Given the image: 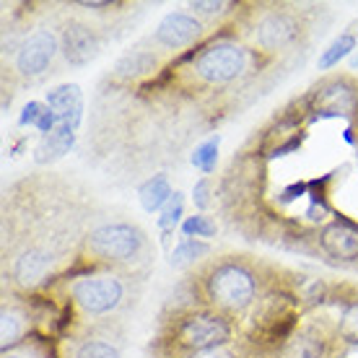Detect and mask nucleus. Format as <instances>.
I'll list each match as a JSON object with an SVG mask.
<instances>
[{"mask_svg":"<svg viewBox=\"0 0 358 358\" xmlns=\"http://www.w3.org/2000/svg\"><path fill=\"white\" fill-rule=\"evenodd\" d=\"M91 210L73 182L47 171L6 192L3 206V275L16 294L50 286L73 255H81Z\"/></svg>","mask_w":358,"mask_h":358,"instance_id":"f257e3e1","label":"nucleus"},{"mask_svg":"<svg viewBox=\"0 0 358 358\" xmlns=\"http://www.w3.org/2000/svg\"><path fill=\"white\" fill-rule=\"evenodd\" d=\"M187 278L195 286L200 304L229 317L242 330L275 275L273 268L250 255H218L203 260Z\"/></svg>","mask_w":358,"mask_h":358,"instance_id":"f03ea898","label":"nucleus"},{"mask_svg":"<svg viewBox=\"0 0 358 358\" xmlns=\"http://www.w3.org/2000/svg\"><path fill=\"white\" fill-rule=\"evenodd\" d=\"M151 239L133 221H107L91 226L81 244L78 268L115 270L127 275H143L151 265ZM78 270V273H81Z\"/></svg>","mask_w":358,"mask_h":358,"instance_id":"7ed1b4c3","label":"nucleus"},{"mask_svg":"<svg viewBox=\"0 0 358 358\" xmlns=\"http://www.w3.org/2000/svg\"><path fill=\"white\" fill-rule=\"evenodd\" d=\"M242 338L239 324L213 312L210 306H192L185 312L162 314L159 332L151 343V358H177L208 350Z\"/></svg>","mask_w":358,"mask_h":358,"instance_id":"20e7f679","label":"nucleus"},{"mask_svg":"<svg viewBox=\"0 0 358 358\" xmlns=\"http://www.w3.org/2000/svg\"><path fill=\"white\" fill-rule=\"evenodd\" d=\"M143 275H127L115 270H81L63 278L65 304L73 317L86 322H104L135 301V286Z\"/></svg>","mask_w":358,"mask_h":358,"instance_id":"39448f33","label":"nucleus"},{"mask_svg":"<svg viewBox=\"0 0 358 358\" xmlns=\"http://www.w3.org/2000/svg\"><path fill=\"white\" fill-rule=\"evenodd\" d=\"M265 55L255 52L247 42L239 39H213L208 45H200L185 55V71L182 81L189 89H226L234 83L250 78L252 71H257V60Z\"/></svg>","mask_w":358,"mask_h":358,"instance_id":"423d86ee","label":"nucleus"},{"mask_svg":"<svg viewBox=\"0 0 358 358\" xmlns=\"http://www.w3.org/2000/svg\"><path fill=\"white\" fill-rule=\"evenodd\" d=\"M304 31L306 21L301 18V10H296L294 6H255L247 10L242 34L255 52L275 55L299 45Z\"/></svg>","mask_w":358,"mask_h":358,"instance_id":"0eeeda50","label":"nucleus"},{"mask_svg":"<svg viewBox=\"0 0 358 358\" xmlns=\"http://www.w3.org/2000/svg\"><path fill=\"white\" fill-rule=\"evenodd\" d=\"M341 345L332 320H304L278 353L283 358H338Z\"/></svg>","mask_w":358,"mask_h":358,"instance_id":"6e6552de","label":"nucleus"},{"mask_svg":"<svg viewBox=\"0 0 358 358\" xmlns=\"http://www.w3.org/2000/svg\"><path fill=\"white\" fill-rule=\"evenodd\" d=\"M60 55V34L52 29H36L13 52V73L21 81H36L52 68L55 57Z\"/></svg>","mask_w":358,"mask_h":358,"instance_id":"1a4fd4ad","label":"nucleus"},{"mask_svg":"<svg viewBox=\"0 0 358 358\" xmlns=\"http://www.w3.org/2000/svg\"><path fill=\"white\" fill-rule=\"evenodd\" d=\"M65 358H122V332L115 320L86 324L68 338Z\"/></svg>","mask_w":358,"mask_h":358,"instance_id":"9d476101","label":"nucleus"},{"mask_svg":"<svg viewBox=\"0 0 358 358\" xmlns=\"http://www.w3.org/2000/svg\"><path fill=\"white\" fill-rule=\"evenodd\" d=\"M206 36V21L192 16L189 10H174L162 18V24L151 34V45L159 52H185L195 50L200 39Z\"/></svg>","mask_w":358,"mask_h":358,"instance_id":"9b49d317","label":"nucleus"},{"mask_svg":"<svg viewBox=\"0 0 358 358\" xmlns=\"http://www.w3.org/2000/svg\"><path fill=\"white\" fill-rule=\"evenodd\" d=\"M104 47V36L96 27H91L86 21L71 18L65 21L60 29V55L65 57V63L73 68H83L89 65Z\"/></svg>","mask_w":358,"mask_h":358,"instance_id":"f8f14e48","label":"nucleus"},{"mask_svg":"<svg viewBox=\"0 0 358 358\" xmlns=\"http://www.w3.org/2000/svg\"><path fill=\"white\" fill-rule=\"evenodd\" d=\"M317 115H353L358 109V83L350 78H332L314 86L304 99Z\"/></svg>","mask_w":358,"mask_h":358,"instance_id":"ddd939ff","label":"nucleus"},{"mask_svg":"<svg viewBox=\"0 0 358 358\" xmlns=\"http://www.w3.org/2000/svg\"><path fill=\"white\" fill-rule=\"evenodd\" d=\"M317 247L338 265H358V226L345 218H335L317 234Z\"/></svg>","mask_w":358,"mask_h":358,"instance_id":"4468645a","label":"nucleus"},{"mask_svg":"<svg viewBox=\"0 0 358 358\" xmlns=\"http://www.w3.org/2000/svg\"><path fill=\"white\" fill-rule=\"evenodd\" d=\"M166 65V57L159 50H148V47H135L125 52L112 68V81L122 83V86H135V83L148 81L151 76L162 71Z\"/></svg>","mask_w":358,"mask_h":358,"instance_id":"2eb2a0df","label":"nucleus"},{"mask_svg":"<svg viewBox=\"0 0 358 358\" xmlns=\"http://www.w3.org/2000/svg\"><path fill=\"white\" fill-rule=\"evenodd\" d=\"M47 107L52 109L55 120H57V127H71L76 130L78 122H81V89L78 86H57L47 94Z\"/></svg>","mask_w":358,"mask_h":358,"instance_id":"dca6fc26","label":"nucleus"},{"mask_svg":"<svg viewBox=\"0 0 358 358\" xmlns=\"http://www.w3.org/2000/svg\"><path fill=\"white\" fill-rule=\"evenodd\" d=\"M332 304H338V317L332 320L335 322V332L341 338L343 345H358V288L348 286L345 294L327 296Z\"/></svg>","mask_w":358,"mask_h":358,"instance_id":"f3484780","label":"nucleus"},{"mask_svg":"<svg viewBox=\"0 0 358 358\" xmlns=\"http://www.w3.org/2000/svg\"><path fill=\"white\" fill-rule=\"evenodd\" d=\"M3 332H0V338H3V350L8 353L10 348H16L18 343L24 341V335L31 330V314L24 304H18V299H10L3 304Z\"/></svg>","mask_w":358,"mask_h":358,"instance_id":"a211bd4d","label":"nucleus"},{"mask_svg":"<svg viewBox=\"0 0 358 358\" xmlns=\"http://www.w3.org/2000/svg\"><path fill=\"white\" fill-rule=\"evenodd\" d=\"M138 192H141V206H143L148 213L162 210V208L171 200V195H174L166 174H153V177H148L143 185H141Z\"/></svg>","mask_w":358,"mask_h":358,"instance_id":"6ab92c4d","label":"nucleus"},{"mask_svg":"<svg viewBox=\"0 0 358 358\" xmlns=\"http://www.w3.org/2000/svg\"><path fill=\"white\" fill-rule=\"evenodd\" d=\"M73 138H76V130H71V127H55L52 133L42 138V143L36 148V162L50 164L55 159H60L63 153L71 151Z\"/></svg>","mask_w":358,"mask_h":358,"instance_id":"aec40b11","label":"nucleus"},{"mask_svg":"<svg viewBox=\"0 0 358 358\" xmlns=\"http://www.w3.org/2000/svg\"><path fill=\"white\" fill-rule=\"evenodd\" d=\"M257 350L252 348L244 338H236L231 343H224V345H215V348L208 350H197V353H187V356H177V358H255Z\"/></svg>","mask_w":358,"mask_h":358,"instance_id":"412c9836","label":"nucleus"},{"mask_svg":"<svg viewBox=\"0 0 358 358\" xmlns=\"http://www.w3.org/2000/svg\"><path fill=\"white\" fill-rule=\"evenodd\" d=\"M356 45H358V36L353 34V31H343L335 42H332L327 50H324L322 55H320V71H330L332 65H338L345 57V55L350 52V50H356Z\"/></svg>","mask_w":358,"mask_h":358,"instance_id":"4be33fe9","label":"nucleus"},{"mask_svg":"<svg viewBox=\"0 0 358 358\" xmlns=\"http://www.w3.org/2000/svg\"><path fill=\"white\" fill-rule=\"evenodd\" d=\"M203 255H208V244L197 242V239H185L177 250L171 252V265L174 268H187V265H195Z\"/></svg>","mask_w":358,"mask_h":358,"instance_id":"5701e85b","label":"nucleus"},{"mask_svg":"<svg viewBox=\"0 0 358 358\" xmlns=\"http://www.w3.org/2000/svg\"><path fill=\"white\" fill-rule=\"evenodd\" d=\"M182 231H185V236L187 239H210V236H215V221L210 218V215H189L187 221L182 224Z\"/></svg>","mask_w":358,"mask_h":358,"instance_id":"b1692460","label":"nucleus"},{"mask_svg":"<svg viewBox=\"0 0 358 358\" xmlns=\"http://www.w3.org/2000/svg\"><path fill=\"white\" fill-rule=\"evenodd\" d=\"M218 135L215 138H210V141H206L203 145H197L195 153H192V164H195L197 169H203L206 174H210V171L215 169V153H218Z\"/></svg>","mask_w":358,"mask_h":358,"instance_id":"393cba45","label":"nucleus"},{"mask_svg":"<svg viewBox=\"0 0 358 358\" xmlns=\"http://www.w3.org/2000/svg\"><path fill=\"white\" fill-rule=\"evenodd\" d=\"M187 8L192 16H197L203 21V18H218L224 16V13H231L236 6L234 3H189Z\"/></svg>","mask_w":358,"mask_h":358,"instance_id":"a878e982","label":"nucleus"},{"mask_svg":"<svg viewBox=\"0 0 358 358\" xmlns=\"http://www.w3.org/2000/svg\"><path fill=\"white\" fill-rule=\"evenodd\" d=\"M179 215H182V195H179V192H174V195H171V200L166 203V208H164V215L159 218V226H162L164 231H171V229L177 226Z\"/></svg>","mask_w":358,"mask_h":358,"instance_id":"bb28decb","label":"nucleus"},{"mask_svg":"<svg viewBox=\"0 0 358 358\" xmlns=\"http://www.w3.org/2000/svg\"><path fill=\"white\" fill-rule=\"evenodd\" d=\"M208 192H210V182H208V179H200L195 185V192H192V200H195L197 208H208V203H210Z\"/></svg>","mask_w":358,"mask_h":358,"instance_id":"cd10ccee","label":"nucleus"},{"mask_svg":"<svg viewBox=\"0 0 358 358\" xmlns=\"http://www.w3.org/2000/svg\"><path fill=\"white\" fill-rule=\"evenodd\" d=\"M255 358H283L278 350H273V353H255Z\"/></svg>","mask_w":358,"mask_h":358,"instance_id":"c85d7f7f","label":"nucleus"},{"mask_svg":"<svg viewBox=\"0 0 358 358\" xmlns=\"http://www.w3.org/2000/svg\"><path fill=\"white\" fill-rule=\"evenodd\" d=\"M3 358H27V356H21V353H13V350H8V353H3Z\"/></svg>","mask_w":358,"mask_h":358,"instance_id":"c756f323","label":"nucleus"}]
</instances>
